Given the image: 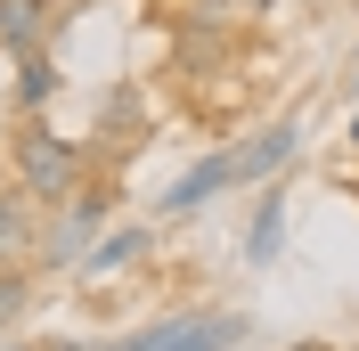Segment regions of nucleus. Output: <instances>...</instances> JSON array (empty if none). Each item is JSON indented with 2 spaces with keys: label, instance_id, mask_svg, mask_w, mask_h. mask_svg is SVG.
<instances>
[{
  "label": "nucleus",
  "instance_id": "f257e3e1",
  "mask_svg": "<svg viewBox=\"0 0 359 351\" xmlns=\"http://www.w3.org/2000/svg\"><path fill=\"white\" fill-rule=\"evenodd\" d=\"M114 204H123V172H90L66 204H49V229H41L33 270H82V253L114 229Z\"/></svg>",
  "mask_w": 359,
  "mask_h": 351
},
{
  "label": "nucleus",
  "instance_id": "f03ea898",
  "mask_svg": "<svg viewBox=\"0 0 359 351\" xmlns=\"http://www.w3.org/2000/svg\"><path fill=\"white\" fill-rule=\"evenodd\" d=\"M8 172H17V180H25V188H33L41 204H66L74 188L98 172V155H90L82 139L49 131L41 114H25V123H17V139H8Z\"/></svg>",
  "mask_w": 359,
  "mask_h": 351
},
{
  "label": "nucleus",
  "instance_id": "7ed1b4c3",
  "mask_svg": "<svg viewBox=\"0 0 359 351\" xmlns=\"http://www.w3.org/2000/svg\"><path fill=\"white\" fill-rule=\"evenodd\" d=\"M147 139H156V107H147V90H139V82H107V90H98V107H90V139H82V147L98 155V172H123Z\"/></svg>",
  "mask_w": 359,
  "mask_h": 351
},
{
  "label": "nucleus",
  "instance_id": "20e7f679",
  "mask_svg": "<svg viewBox=\"0 0 359 351\" xmlns=\"http://www.w3.org/2000/svg\"><path fill=\"white\" fill-rule=\"evenodd\" d=\"M302 139H311V123H302V114H278V123H262L245 147H229V164H237V188H253V180H278L294 155H302Z\"/></svg>",
  "mask_w": 359,
  "mask_h": 351
},
{
  "label": "nucleus",
  "instance_id": "39448f33",
  "mask_svg": "<svg viewBox=\"0 0 359 351\" xmlns=\"http://www.w3.org/2000/svg\"><path fill=\"white\" fill-rule=\"evenodd\" d=\"M41 229H49V204L33 197V188H0V270H33V253H41Z\"/></svg>",
  "mask_w": 359,
  "mask_h": 351
},
{
  "label": "nucleus",
  "instance_id": "423d86ee",
  "mask_svg": "<svg viewBox=\"0 0 359 351\" xmlns=\"http://www.w3.org/2000/svg\"><path fill=\"white\" fill-rule=\"evenodd\" d=\"M229 188H237V164H229V147H212V155H196V164L156 197V213L163 220H188V213H204L212 197H229Z\"/></svg>",
  "mask_w": 359,
  "mask_h": 351
},
{
  "label": "nucleus",
  "instance_id": "0eeeda50",
  "mask_svg": "<svg viewBox=\"0 0 359 351\" xmlns=\"http://www.w3.org/2000/svg\"><path fill=\"white\" fill-rule=\"evenodd\" d=\"M245 335H253L245 310H172L156 351H237Z\"/></svg>",
  "mask_w": 359,
  "mask_h": 351
},
{
  "label": "nucleus",
  "instance_id": "6e6552de",
  "mask_svg": "<svg viewBox=\"0 0 359 351\" xmlns=\"http://www.w3.org/2000/svg\"><path fill=\"white\" fill-rule=\"evenodd\" d=\"M147 253H156V229H147V220H114L107 237L82 253V278H123V270H139Z\"/></svg>",
  "mask_w": 359,
  "mask_h": 351
},
{
  "label": "nucleus",
  "instance_id": "1a4fd4ad",
  "mask_svg": "<svg viewBox=\"0 0 359 351\" xmlns=\"http://www.w3.org/2000/svg\"><path fill=\"white\" fill-rule=\"evenodd\" d=\"M253 8L245 0H156V25H172V33H237Z\"/></svg>",
  "mask_w": 359,
  "mask_h": 351
},
{
  "label": "nucleus",
  "instance_id": "9d476101",
  "mask_svg": "<svg viewBox=\"0 0 359 351\" xmlns=\"http://www.w3.org/2000/svg\"><path fill=\"white\" fill-rule=\"evenodd\" d=\"M278 253H286V188H262L253 197V220H245V262L269 270Z\"/></svg>",
  "mask_w": 359,
  "mask_h": 351
},
{
  "label": "nucleus",
  "instance_id": "9b49d317",
  "mask_svg": "<svg viewBox=\"0 0 359 351\" xmlns=\"http://www.w3.org/2000/svg\"><path fill=\"white\" fill-rule=\"evenodd\" d=\"M0 49L8 58L49 49V0H0Z\"/></svg>",
  "mask_w": 359,
  "mask_h": 351
},
{
  "label": "nucleus",
  "instance_id": "f8f14e48",
  "mask_svg": "<svg viewBox=\"0 0 359 351\" xmlns=\"http://www.w3.org/2000/svg\"><path fill=\"white\" fill-rule=\"evenodd\" d=\"M57 90H66V74H57V58H49V49L17 58V114H41Z\"/></svg>",
  "mask_w": 359,
  "mask_h": 351
},
{
  "label": "nucleus",
  "instance_id": "ddd939ff",
  "mask_svg": "<svg viewBox=\"0 0 359 351\" xmlns=\"http://www.w3.org/2000/svg\"><path fill=\"white\" fill-rule=\"evenodd\" d=\"M41 303V270H0V335H17Z\"/></svg>",
  "mask_w": 359,
  "mask_h": 351
},
{
  "label": "nucleus",
  "instance_id": "4468645a",
  "mask_svg": "<svg viewBox=\"0 0 359 351\" xmlns=\"http://www.w3.org/2000/svg\"><path fill=\"white\" fill-rule=\"evenodd\" d=\"M343 139H351V147H359V107H351V123H343Z\"/></svg>",
  "mask_w": 359,
  "mask_h": 351
},
{
  "label": "nucleus",
  "instance_id": "2eb2a0df",
  "mask_svg": "<svg viewBox=\"0 0 359 351\" xmlns=\"http://www.w3.org/2000/svg\"><path fill=\"white\" fill-rule=\"evenodd\" d=\"M343 74H351V90H359V41H351V66H343Z\"/></svg>",
  "mask_w": 359,
  "mask_h": 351
},
{
  "label": "nucleus",
  "instance_id": "dca6fc26",
  "mask_svg": "<svg viewBox=\"0 0 359 351\" xmlns=\"http://www.w3.org/2000/svg\"><path fill=\"white\" fill-rule=\"evenodd\" d=\"M245 8H253V17H269V8H278V0H245Z\"/></svg>",
  "mask_w": 359,
  "mask_h": 351
},
{
  "label": "nucleus",
  "instance_id": "f3484780",
  "mask_svg": "<svg viewBox=\"0 0 359 351\" xmlns=\"http://www.w3.org/2000/svg\"><path fill=\"white\" fill-rule=\"evenodd\" d=\"M343 188H351V204H359V172H351V180H343Z\"/></svg>",
  "mask_w": 359,
  "mask_h": 351
},
{
  "label": "nucleus",
  "instance_id": "a211bd4d",
  "mask_svg": "<svg viewBox=\"0 0 359 351\" xmlns=\"http://www.w3.org/2000/svg\"><path fill=\"white\" fill-rule=\"evenodd\" d=\"M0 351H41V343H0Z\"/></svg>",
  "mask_w": 359,
  "mask_h": 351
}]
</instances>
